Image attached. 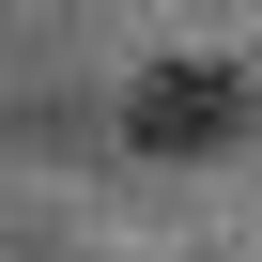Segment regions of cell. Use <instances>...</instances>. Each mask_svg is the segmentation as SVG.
I'll return each mask as SVG.
<instances>
[{"label": "cell", "mask_w": 262, "mask_h": 262, "mask_svg": "<svg viewBox=\"0 0 262 262\" xmlns=\"http://www.w3.org/2000/svg\"><path fill=\"white\" fill-rule=\"evenodd\" d=\"M123 139H139L155 170L231 155V139H262V93H247L231 62H170V77H139V93H123Z\"/></svg>", "instance_id": "6da1fadb"}]
</instances>
